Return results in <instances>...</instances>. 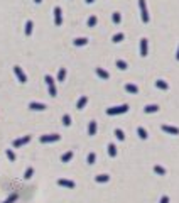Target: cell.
Segmentation results:
<instances>
[{"mask_svg":"<svg viewBox=\"0 0 179 203\" xmlns=\"http://www.w3.org/2000/svg\"><path fill=\"white\" fill-rule=\"evenodd\" d=\"M128 112V105L124 103L120 107H110L107 108V115H120V113H127Z\"/></svg>","mask_w":179,"mask_h":203,"instance_id":"obj_1","label":"cell"},{"mask_svg":"<svg viewBox=\"0 0 179 203\" xmlns=\"http://www.w3.org/2000/svg\"><path fill=\"white\" fill-rule=\"evenodd\" d=\"M139 7H140V17H142V22L147 24L150 21L149 17V12H147V4H145V0H139Z\"/></svg>","mask_w":179,"mask_h":203,"instance_id":"obj_2","label":"cell"},{"mask_svg":"<svg viewBox=\"0 0 179 203\" xmlns=\"http://www.w3.org/2000/svg\"><path fill=\"white\" fill-rule=\"evenodd\" d=\"M61 135L59 134H47V135H41V142L42 144H47V142H56V141H59Z\"/></svg>","mask_w":179,"mask_h":203,"instance_id":"obj_3","label":"cell"},{"mask_svg":"<svg viewBox=\"0 0 179 203\" xmlns=\"http://www.w3.org/2000/svg\"><path fill=\"white\" fill-rule=\"evenodd\" d=\"M14 73H15V76H17V80L20 83H26L27 81V76H26V73L22 71L20 66H14Z\"/></svg>","mask_w":179,"mask_h":203,"instance_id":"obj_4","label":"cell"},{"mask_svg":"<svg viewBox=\"0 0 179 203\" xmlns=\"http://www.w3.org/2000/svg\"><path fill=\"white\" fill-rule=\"evenodd\" d=\"M147 54H149V41L145 37H142L140 39V56L145 58Z\"/></svg>","mask_w":179,"mask_h":203,"instance_id":"obj_5","label":"cell"},{"mask_svg":"<svg viewBox=\"0 0 179 203\" xmlns=\"http://www.w3.org/2000/svg\"><path fill=\"white\" fill-rule=\"evenodd\" d=\"M54 24L56 26L63 24V10H61V7H54Z\"/></svg>","mask_w":179,"mask_h":203,"instance_id":"obj_6","label":"cell"},{"mask_svg":"<svg viewBox=\"0 0 179 203\" xmlns=\"http://www.w3.org/2000/svg\"><path fill=\"white\" fill-rule=\"evenodd\" d=\"M58 185L63 186V188H69V190H73V188L76 186V183L71 181V179H64V178H59V179H58Z\"/></svg>","mask_w":179,"mask_h":203,"instance_id":"obj_7","label":"cell"},{"mask_svg":"<svg viewBox=\"0 0 179 203\" xmlns=\"http://www.w3.org/2000/svg\"><path fill=\"white\" fill-rule=\"evenodd\" d=\"M29 142H30V135H24V137L14 141V147H22V146H26V144H29Z\"/></svg>","mask_w":179,"mask_h":203,"instance_id":"obj_8","label":"cell"},{"mask_svg":"<svg viewBox=\"0 0 179 203\" xmlns=\"http://www.w3.org/2000/svg\"><path fill=\"white\" fill-rule=\"evenodd\" d=\"M162 130L166 134H171V135H179V129L174 125H162Z\"/></svg>","mask_w":179,"mask_h":203,"instance_id":"obj_9","label":"cell"},{"mask_svg":"<svg viewBox=\"0 0 179 203\" xmlns=\"http://www.w3.org/2000/svg\"><path fill=\"white\" fill-rule=\"evenodd\" d=\"M29 108L30 110H37V112H42V110H46V105L44 103H37V102H30L29 103Z\"/></svg>","mask_w":179,"mask_h":203,"instance_id":"obj_10","label":"cell"},{"mask_svg":"<svg viewBox=\"0 0 179 203\" xmlns=\"http://www.w3.org/2000/svg\"><path fill=\"white\" fill-rule=\"evenodd\" d=\"M125 91L132 93V95H137V93H139V87L133 85V83H127V85H125Z\"/></svg>","mask_w":179,"mask_h":203,"instance_id":"obj_11","label":"cell"},{"mask_svg":"<svg viewBox=\"0 0 179 203\" xmlns=\"http://www.w3.org/2000/svg\"><path fill=\"white\" fill-rule=\"evenodd\" d=\"M144 112H145V113H155V112H159V105H155V103L145 105V107H144Z\"/></svg>","mask_w":179,"mask_h":203,"instance_id":"obj_12","label":"cell"},{"mask_svg":"<svg viewBox=\"0 0 179 203\" xmlns=\"http://www.w3.org/2000/svg\"><path fill=\"white\" fill-rule=\"evenodd\" d=\"M154 173L155 174H159V176H166V168H164V166H161V164H155L154 166Z\"/></svg>","mask_w":179,"mask_h":203,"instance_id":"obj_13","label":"cell"},{"mask_svg":"<svg viewBox=\"0 0 179 203\" xmlns=\"http://www.w3.org/2000/svg\"><path fill=\"white\" fill-rule=\"evenodd\" d=\"M96 129H98V125H96V122H95V120H91V122L88 124V134H90V135H95V134H96Z\"/></svg>","mask_w":179,"mask_h":203,"instance_id":"obj_14","label":"cell"},{"mask_svg":"<svg viewBox=\"0 0 179 203\" xmlns=\"http://www.w3.org/2000/svg\"><path fill=\"white\" fill-rule=\"evenodd\" d=\"M86 103H88V97H81V98L78 100V103H76V108L78 110H83V108L86 107Z\"/></svg>","mask_w":179,"mask_h":203,"instance_id":"obj_15","label":"cell"},{"mask_svg":"<svg viewBox=\"0 0 179 203\" xmlns=\"http://www.w3.org/2000/svg\"><path fill=\"white\" fill-rule=\"evenodd\" d=\"M155 87H157L159 90H169V83L164 81V80H157V81H155Z\"/></svg>","mask_w":179,"mask_h":203,"instance_id":"obj_16","label":"cell"},{"mask_svg":"<svg viewBox=\"0 0 179 203\" xmlns=\"http://www.w3.org/2000/svg\"><path fill=\"white\" fill-rule=\"evenodd\" d=\"M95 181L96 183H108L110 181V176L108 174H98V176H95Z\"/></svg>","mask_w":179,"mask_h":203,"instance_id":"obj_17","label":"cell"},{"mask_svg":"<svg viewBox=\"0 0 179 203\" xmlns=\"http://www.w3.org/2000/svg\"><path fill=\"white\" fill-rule=\"evenodd\" d=\"M96 75H98L102 80H108L110 78V75H108V71H105L103 68H96Z\"/></svg>","mask_w":179,"mask_h":203,"instance_id":"obj_18","label":"cell"},{"mask_svg":"<svg viewBox=\"0 0 179 203\" xmlns=\"http://www.w3.org/2000/svg\"><path fill=\"white\" fill-rule=\"evenodd\" d=\"M73 44L78 46V48H80V46H86V44H88V39H86V37H78V39L73 41Z\"/></svg>","mask_w":179,"mask_h":203,"instance_id":"obj_19","label":"cell"},{"mask_svg":"<svg viewBox=\"0 0 179 203\" xmlns=\"http://www.w3.org/2000/svg\"><path fill=\"white\" fill-rule=\"evenodd\" d=\"M71 159H73V151H68L61 156V163H69Z\"/></svg>","mask_w":179,"mask_h":203,"instance_id":"obj_20","label":"cell"},{"mask_svg":"<svg viewBox=\"0 0 179 203\" xmlns=\"http://www.w3.org/2000/svg\"><path fill=\"white\" fill-rule=\"evenodd\" d=\"M32 29H34V22H32V21H27V22H26V36H30V34H32Z\"/></svg>","mask_w":179,"mask_h":203,"instance_id":"obj_21","label":"cell"},{"mask_svg":"<svg viewBox=\"0 0 179 203\" xmlns=\"http://www.w3.org/2000/svg\"><path fill=\"white\" fill-rule=\"evenodd\" d=\"M137 134H139V137H140V139H144V141L149 137V135H147V130H145L144 127H137Z\"/></svg>","mask_w":179,"mask_h":203,"instance_id":"obj_22","label":"cell"},{"mask_svg":"<svg viewBox=\"0 0 179 203\" xmlns=\"http://www.w3.org/2000/svg\"><path fill=\"white\" fill-rule=\"evenodd\" d=\"M108 156H110V157H115V156H117L115 144H108Z\"/></svg>","mask_w":179,"mask_h":203,"instance_id":"obj_23","label":"cell"},{"mask_svg":"<svg viewBox=\"0 0 179 203\" xmlns=\"http://www.w3.org/2000/svg\"><path fill=\"white\" fill-rule=\"evenodd\" d=\"M64 78H66V68H59V71H58V81H64Z\"/></svg>","mask_w":179,"mask_h":203,"instance_id":"obj_24","label":"cell"},{"mask_svg":"<svg viewBox=\"0 0 179 203\" xmlns=\"http://www.w3.org/2000/svg\"><path fill=\"white\" fill-rule=\"evenodd\" d=\"M124 39H125V34H122V32H118V34H115V36H113V37H111V41H113V43H122Z\"/></svg>","mask_w":179,"mask_h":203,"instance_id":"obj_25","label":"cell"},{"mask_svg":"<svg viewBox=\"0 0 179 203\" xmlns=\"http://www.w3.org/2000/svg\"><path fill=\"white\" fill-rule=\"evenodd\" d=\"M111 21L115 22V24H120V22H122V15H120V12H113V14H111Z\"/></svg>","mask_w":179,"mask_h":203,"instance_id":"obj_26","label":"cell"},{"mask_svg":"<svg viewBox=\"0 0 179 203\" xmlns=\"http://www.w3.org/2000/svg\"><path fill=\"white\" fill-rule=\"evenodd\" d=\"M117 68H118V69H122V71H124V69H127L128 66H127V63H125L124 59H117Z\"/></svg>","mask_w":179,"mask_h":203,"instance_id":"obj_27","label":"cell"},{"mask_svg":"<svg viewBox=\"0 0 179 203\" xmlns=\"http://www.w3.org/2000/svg\"><path fill=\"white\" fill-rule=\"evenodd\" d=\"M115 137L118 139V141H125V134H124V130H122V129H117V130H115Z\"/></svg>","mask_w":179,"mask_h":203,"instance_id":"obj_28","label":"cell"},{"mask_svg":"<svg viewBox=\"0 0 179 203\" xmlns=\"http://www.w3.org/2000/svg\"><path fill=\"white\" fill-rule=\"evenodd\" d=\"M86 161H88V164H95V161H96V154H95V152H90L88 157H86Z\"/></svg>","mask_w":179,"mask_h":203,"instance_id":"obj_29","label":"cell"},{"mask_svg":"<svg viewBox=\"0 0 179 203\" xmlns=\"http://www.w3.org/2000/svg\"><path fill=\"white\" fill-rule=\"evenodd\" d=\"M96 22H98L96 15H91V17L88 19V27H95V26H96Z\"/></svg>","mask_w":179,"mask_h":203,"instance_id":"obj_30","label":"cell"},{"mask_svg":"<svg viewBox=\"0 0 179 203\" xmlns=\"http://www.w3.org/2000/svg\"><path fill=\"white\" fill-rule=\"evenodd\" d=\"M32 174H34V168H27L26 173H24V178H26V179H30V178H32Z\"/></svg>","mask_w":179,"mask_h":203,"instance_id":"obj_31","label":"cell"},{"mask_svg":"<svg viewBox=\"0 0 179 203\" xmlns=\"http://www.w3.org/2000/svg\"><path fill=\"white\" fill-rule=\"evenodd\" d=\"M47 88H49V95H51V97H56V95H58L56 85H47Z\"/></svg>","mask_w":179,"mask_h":203,"instance_id":"obj_32","label":"cell"},{"mask_svg":"<svg viewBox=\"0 0 179 203\" xmlns=\"http://www.w3.org/2000/svg\"><path fill=\"white\" fill-rule=\"evenodd\" d=\"M63 124H64L66 127H69V125H71V117H69L68 113H66V115H63Z\"/></svg>","mask_w":179,"mask_h":203,"instance_id":"obj_33","label":"cell"},{"mask_svg":"<svg viewBox=\"0 0 179 203\" xmlns=\"http://www.w3.org/2000/svg\"><path fill=\"white\" fill-rule=\"evenodd\" d=\"M5 154H7V157H9V159L12 161V163L15 161V154H14V151H12V149H7V151H5Z\"/></svg>","mask_w":179,"mask_h":203,"instance_id":"obj_34","label":"cell"},{"mask_svg":"<svg viewBox=\"0 0 179 203\" xmlns=\"http://www.w3.org/2000/svg\"><path fill=\"white\" fill-rule=\"evenodd\" d=\"M15 200H17V195H12V196H9V198L5 200L4 203H14V201H15Z\"/></svg>","mask_w":179,"mask_h":203,"instance_id":"obj_35","label":"cell"},{"mask_svg":"<svg viewBox=\"0 0 179 203\" xmlns=\"http://www.w3.org/2000/svg\"><path fill=\"white\" fill-rule=\"evenodd\" d=\"M159 203H169V196H166V195H164V196H161Z\"/></svg>","mask_w":179,"mask_h":203,"instance_id":"obj_36","label":"cell"},{"mask_svg":"<svg viewBox=\"0 0 179 203\" xmlns=\"http://www.w3.org/2000/svg\"><path fill=\"white\" fill-rule=\"evenodd\" d=\"M176 59L179 61V48H177V52H176Z\"/></svg>","mask_w":179,"mask_h":203,"instance_id":"obj_37","label":"cell"},{"mask_svg":"<svg viewBox=\"0 0 179 203\" xmlns=\"http://www.w3.org/2000/svg\"><path fill=\"white\" fill-rule=\"evenodd\" d=\"M85 2H86V4H93L95 0H85Z\"/></svg>","mask_w":179,"mask_h":203,"instance_id":"obj_38","label":"cell"},{"mask_svg":"<svg viewBox=\"0 0 179 203\" xmlns=\"http://www.w3.org/2000/svg\"><path fill=\"white\" fill-rule=\"evenodd\" d=\"M34 2H36V4H41V2H42V0H34Z\"/></svg>","mask_w":179,"mask_h":203,"instance_id":"obj_39","label":"cell"}]
</instances>
